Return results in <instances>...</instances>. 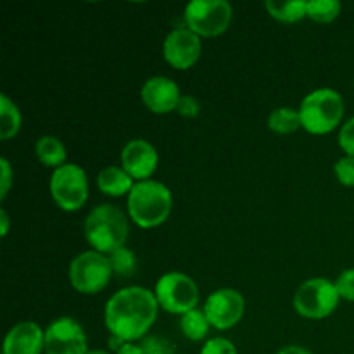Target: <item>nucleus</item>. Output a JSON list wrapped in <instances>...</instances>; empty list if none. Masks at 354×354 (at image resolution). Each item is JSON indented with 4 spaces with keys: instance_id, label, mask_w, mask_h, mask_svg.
Returning <instances> with one entry per match:
<instances>
[{
    "instance_id": "obj_18",
    "label": "nucleus",
    "mask_w": 354,
    "mask_h": 354,
    "mask_svg": "<svg viewBox=\"0 0 354 354\" xmlns=\"http://www.w3.org/2000/svg\"><path fill=\"white\" fill-rule=\"evenodd\" d=\"M21 123H23V118H21L19 107L6 95L2 93L0 95V140H10L17 135V131L21 130Z\"/></svg>"
},
{
    "instance_id": "obj_33",
    "label": "nucleus",
    "mask_w": 354,
    "mask_h": 354,
    "mask_svg": "<svg viewBox=\"0 0 354 354\" xmlns=\"http://www.w3.org/2000/svg\"><path fill=\"white\" fill-rule=\"evenodd\" d=\"M0 223H2V237H6L9 232V216H7L6 209H0Z\"/></svg>"
},
{
    "instance_id": "obj_15",
    "label": "nucleus",
    "mask_w": 354,
    "mask_h": 354,
    "mask_svg": "<svg viewBox=\"0 0 354 354\" xmlns=\"http://www.w3.org/2000/svg\"><path fill=\"white\" fill-rule=\"evenodd\" d=\"M45 353V330L35 322H21L7 332L3 339V354H41Z\"/></svg>"
},
{
    "instance_id": "obj_30",
    "label": "nucleus",
    "mask_w": 354,
    "mask_h": 354,
    "mask_svg": "<svg viewBox=\"0 0 354 354\" xmlns=\"http://www.w3.org/2000/svg\"><path fill=\"white\" fill-rule=\"evenodd\" d=\"M0 171H2V178H0V199H6L9 194L10 185H12V168L10 162L6 158L0 159Z\"/></svg>"
},
{
    "instance_id": "obj_26",
    "label": "nucleus",
    "mask_w": 354,
    "mask_h": 354,
    "mask_svg": "<svg viewBox=\"0 0 354 354\" xmlns=\"http://www.w3.org/2000/svg\"><path fill=\"white\" fill-rule=\"evenodd\" d=\"M201 354H237L235 344L225 337H213L203 346Z\"/></svg>"
},
{
    "instance_id": "obj_14",
    "label": "nucleus",
    "mask_w": 354,
    "mask_h": 354,
    "mask_svg": "<svg viewBox=\"0 0 354 354\" xmlns=\"http://www.w3.org/2000/svg\"><path fill=\"white\" fill-rule=\"evenodd\" d=\"M140 97L142 102L151 113L168 114L171 111H176L182 93H180L178 85L171 78L152 76L142 85Z\"/></svg>"
},
{
    "instance_id": "obj_31",
    "label": "nucleus",
    "mask_w": 354,
    "mask_h": 354,
    "mask_svg": "<svg viewBox=\"0 0 354 354\" xmlns=\"http://www.w3.org/2000/svg\"><path fill=\"white\" fill-rule=\"evenodd\" d=\"M116 354H145V353L142 351L140 346L133 344V342H127V344H124Z\"/></svg>"
},
{
    "instance_id": "obj_7",
    "label": "nucleus",
    "mask_w": 354,
    "mask_h": 354,
    "mask_svg": "<svg viewBox=\"0 0 354 354\" xmlns=\"http://www.w3.org/2000/svg\"><path fill=\"white\" fill-rule=\"evenodd\" d=\"M183 16L190 31L199 37L213 38L228 30L234 10L227 0H192L187 3Z\"/></svg>"
},
{
    "instance_id": "obj_23",
    "label": "nucleus",
    "mask_w": 354,
    "mask_h": 354,
    "mask_svg": "<svg viewBox=\"0 0 354 354\" xmlns=\"http://www.w3.org/2000/svg\"><path fill=\"white\" fill-rule=\"evenodd\" d=\"M109 263H111V268H113V273L120 277H130L133 275L135 268H137V259H135V254L127 249L123 248L116 249L114 252H111L109 256Z\"/></svg>"
},
{
    "instance_id": "obj_34",
    "label": "nucleus",
    "mask_w": 354,
    "mask_h": 354,
    "mask_svg": "<svg viewBox=\"0 0 354 354\" xmlns=\"http://www.w3.org/2000/svg\"><path fill=\"white\" fill-rule=\"evenodd\" d=\"M86 354H111V353L102 351V349H93V351H88Z\"/></svg>"
},
{
    "instance_id": "obj_11",
    "label": "nucleus",
    "mask_w": 354,
    "mask_h": 354,
    "mask_svg": "<svg viewBox=\"0 0 354 354\" xmlns=\"http://www.w3.org/2000/svg\"><path fill=\"white\" fill-rule=\"evenodd\" d=\"M86 334L82 325L69 317H61L45 328V354H86Z\"/></svg>"
},
{
    "instance_id": "obj_32",
    "label": "nucleus",
    "mask_w": 354,
    "mask_h": 354,
    "mask_svg": "<svg viewBox=\"0 0 354 354\" xmlns=\"http://www.w3.org/2000/svg\"><path fill=\"white\" fill-rule=\"evenodd\" d=\"M279 354H311L308 349L301 348V346H287V348L280 349Z\"/></svg>"
},
{
    "instance_id": "obj_1",
    "label": "nucleus",
    "mask_w": 354,
    "mask_h": 354,
    "mask_svg": "<svg viewBox=\"0 0 354 354\" xmlns=\"http://www.w3.org/2000/svg\"><path fill=\"white\" fill-rule=\"evenodd\" d=\"M159 304L145 287H124L109 297L104 308V324L111 335L123 342L145 337L158 318Z\"/></svg>"
},
{
    "instance_id": "obj_29",
    "label": "nucleus",
    "mask_w": 354,
    "mask_h": 354,
    "mask_svg": "<svg viewBox=\"0 0 354 354\" xmlns=\"http://www.w3.org/2000/svg\"><path fill=\"white\" fill-rule=\"evenodd\" d=\"M176 111H178L183 118H196V116H199V113H201V104L196 97L182 95Z\"/></svg>"
},
{
    "instance_id": "obj_12",
    "label": "nucleus",
    "mask_w": 354,
    "mask_h": 354,
    "mask_svg": "<svg viewBox=\"0 0 354 354\" xmlns=\"http://www.w3.org/2000/svg\"><path fill=\"white\" fill-rule=\"evenodd\" d=\"M201 37L190 31L189 28H175L169 31L168 37L162 41V55L165 61L175 69H189L199 61Z\"/></svg>"
},
{
    "instance_id": "obj_10",
    "label": "nucleus",
    "mask_w": 354,
    "mask_h": 354,
    "mask_svg": "<svg viewBox=\"0 0 354 354\" xmlns=\"http://www.w3.org/2000/svg\"><path fill=\"white\" fill-rule=\"evenodd\" d=\"M245 301L239 290L225 287L209 294L204 304V313L209 320L211 327L218 330H228L235 327L244 317Z\"/></svg>"
},
{
    "instance_id": "obj_4",
    "label": "nucleus",
    "mask_w": 354,
    "mask_h": 354,
    "mask_svg": "<svg viewBox=\"0 0 354 354\" xmlns=\"http://www.w3.org/2000/svg\"><path fill=\"white\" fill-rule=\"evenodd\" d=\"M301 124L311 135H327L344 118V100L332 88H318L308 93L299 106Z\"/></svg>"
},
{
    "instance_id": "obj_8",
    "label": "nucleus",
    "mask_w": 354,
    "mask_h": 354,
    "mask_svg": "<svg viewBox=\"0 0 354 354\" xmlns=\"http://www.w3.org/2000/svg\"><path fill=\"white\" fill-rule=\"evenodd\" d=\"M339 296L335 282L327 279H310L301 283L294 296V308L308 320H324L337 308Z\"/></svg>"
},
{
    "instance_id": "obj_3",
    "label": "nucleus",
    "mask_w": 354,
    "mask_h": 354,
    "mask_svg": "<svg viewBox=\"0 0 354 354\" xmlns=\"http://www.w3.org/2000/svg\"><path fill=\"white\" fill-rule=\"evenodd\" d=\"M83 234L93 251L109 256L127 242L128 220L120 207L113 204H100L86 216Z\"/></svg>"
},
{
    "instance_id": "obj_21",
    "label": "nucleus",
    "mask_w": 354,
    "mask_h": 354,
    "mask_svg": "<svg viewBox=\"0 0 354 354\" xmlns=\"http://www.w3.org/2000/svg\"><path fill=\"white\" fill-rule=\"evenodd\" d=\"M209 320H207L206 313L201 310H192L189 313L182 315L180 318V328H182L183 335H185L189 341H203L204 337L209 332Z\"/></svg>"
},
{
    "instance_id": "obj_6",
    "label": "nucleus",
    "mask_w": 354,
    "mask_h": 354,
    "mask_svg": "<svg viewBox=\"0 0 354 354\" xmlns=\"http://www.w3.org/2000/svg\"><path fill=\"white\" fill-rule=\"evenodd\" d=\"M159 308L173 315H185L199 303V287L187 273L169 272L158 280L154 289Z\"/></svg>"
},
{
    "instance_id": "obj_2",
    "label": "nucleus",
    "mask_w": 354,
    "mask_h": 354,
    "mask_svg": "<svg viewBox=\"0 0 354 354\" xmlns=\"http://www.w3.org/2000/svg\"><path fill=\"white\" fill-rule=\"evenodd\" d=\"M128 216L140 228H156L169 218L173 207L171 190L156 180L137 182L127 201Z\"/></svg>"
},
{
    "instance_id": "obj_28",
    "label": "nucleus",
    "mask_w": 354,
    "mask_h": 354,
    "mask_svg": "<svg viewBox=\"0 0 354 354\" xmlns=\"http://www.w3.org/2000/svg\"><path fill=\"white\" fill-rule=\"evenodd\" d=\"M339 145L346 152V156L354 158V118L342 124L341 131H339Z\"/></svg>"
},
{
    "instance_id": "obj_5",
    "label": "nucleus",
    "mask_w": 354,
    "mask_h": 354,
    "mask_svg": "<svg viewBox=\"0 0 354 354\" xmlns=\"http://www.w3.org/2000/svg\"><path fill=\"white\" fill-rule=\"evenodd\" d=\"M50 196L62 211H78L88 199V178L82 166L66 162L50 176Z\"/></svg>"
},
{
    "instance_id": "obj_9",
    "label": "nucleus",
    "mask_w": 354,
    "mask_h": 354,
    "mask_svg": "<svg viewBox=\"0 0 354 354\" xmlns=\"http://www.w3.org/2000/svg\"><path fill=\"white\" fill-rule=\"evenodd\" d=\"M69 283L80 294H97L109 283L113 268L109 258L97 251H85L69 263Z\"/></svg>"
},
{
    "instance_id": "obj_13",
    "label": "nucleus",
    "mask_w": 354,
    "mask_h": 354,
    "mask_svg": "<svg viewBox=\"0 0 354 354\" xmlns=\"http://www.w3.org/2000/svg\"><path fill=\"white\" fill-rule=\"evenodd\" d=\"M121 168L128 173L133 180L144 182L152 176L159 162L158 151L152 144L142 138L130 140L123 147L120 156Z\"/></svg>"
},
{
    "instance_id": "obj_27",
    "label": "nucleus",
    "mask_w": 354,
    "mask_h": 354,
    "mask_svg": "<svg viewBox=\"0 0 354 354\" xmlns=\"http://www.w3.org/2000/svg\"><path fill=\"white\" fill-rule=\"evenodd\" d=\"M335 287H337V292L342 299L346 301H354V268L346 270L335 280Z\"/></svg>"
},
{
    "instance_id": "obj_17",
    "label": "nucleus",
    "mask_w": 354,
    "mask_h": 354,
    "mask_svg": "<svg viewBox=\"0 0 354 354\" xmlns=\"http://www.w3.org/2000/svg\"><path fill=\"white\" fill-rule=\"evenodd\" d=\"M35 154L38 161L48 168L57 169L66 165V147L57 137H52V135L38 138L35 144Z\"/></svg>"
},
{
    "instance_id": "obj_16",
    "label": "nucleus",
    "mask_w": 354,
    "mask_h": 354,
    "mask_svg": "<svg viewBox=\"0 0 354 354\" xmlns=\"http://www.w3.org/2000/svg\"><path fill=\"white\" fill-rule=\"evenodd\" d=\"M97 185L102 194L109 197L130 196L135 187L133 178L121 166H107L97 176Z\"/></svg>"
},
{
    "instance_id": "obj_19",
    "label": "nucleus",
    "mask_w": 354,
    "mask_h": 354,
    "mask_svg": "<svg viewBox=\"0 0 354 354\" xmlns=\"http://www.w3.org/2000/svg\"><path fill=\"white\" fill-rule=\"evenodd\" d=\"M265 7L273 19L282 21V23H296L308 16V2H301V0H289V2L268 0L265 2Z\"/></svg>"
},
{
    "instance_id": "obj_20",
    "label": "nucleus",
    "mask_w": 354,
    "mask_h": 354,
    "mask_svg": "<svg viewBox=\"0 0 354 354\" xmlns=\"http://www.w3.org/2000/svg\"><path fill=\"white\" fill-rule=\"evenodd\" d=\"M303 127L301 124L299 109H292V107H277L270 113L268 116V128L273 133L279 135H289L294 133L296 130Z\"/></svg>"
},
{
    "instance_id": "obj_22",
    "label": "nucleus",
    "mask_w": 354,
    "mask_h": 354,
    "mask_svg": "<svg viewBox=\"0 0 354 354\" xmlns=\"http://www.w3.org/2000/svg\"><path fill=\"white\" fill-rule=\"evenodd\" d=\"M341 2L337 0H311L308 2V17L317 23H332L341 14Z\"/></svg>"
},
{
    "instance_id": "obj_24",
    "label": "nucleus",
    "mask_w": 354,
    "mask_h": 354,
    "mask_svg": "<svg viewBox=\"0 0 354 354\" xmlns=\"http://www.w3.org/2000/svg\"><path fill=\"white\" fill-rule=\"evenodd\" d=\"M140 348L145 354H176L173 342L165 337H159V335L144 337Z\"/></svg>"
},
{
    "instance_id": "obj_25",
    "label": "nucleus",
    "mask_w": 354,
    "mask_h": 354,
    "mask_svg": "<svg viewBox=\"0 0 354 354\" xmlns=\"http://www.w3.org/2000/svg\"><path fill=\"white\" fill-rule=\"evenodd\" d=\"M335 176L339 183L344 187H354V158L353 156H344L339 159L334 166Z\"/></svg>"
}]
</instances>
